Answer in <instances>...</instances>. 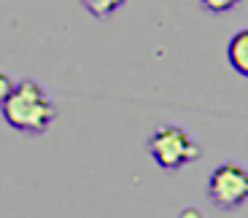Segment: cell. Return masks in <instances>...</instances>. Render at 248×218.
I'll return each instance as SVG.
<instances>
[{"label":"cell","mask_w":248,"mask_h":218,"mask_svg":"<svg viewBox=\"0 0 248 218\" xmlns=\"http://www.w3.org/2000/svg\"><path fill=\"white\" fill-rule=\"evenodd\" d=\"M0 113L6 118V124L11 130H16L19 135L38 137L54 124L57 105L41 84L27 78V81L16 84L14 94L0 105Z\"/></svg>","instance_id":"6da1fadb"},{"label":"cell","mask_w":248,"mask_h":218,"mask_svg":"<svg viewBox=\"0 0 248 218\" xmlns=\"http://www.w3.org/2000/svg\"><path fill=\"white\" fill-rule=\"evenodd\" d=\"M146 151H149L151 162L165 173H178L181 167L192 164L200 159V145L194 143V137L178 124H162L151 132L146 140Z\"/></svg>","instance_id":"7a4b0ae2"},{"label":"cell","mask_w":248,"mask_h":218,"mask_svg":"<svg viewBox=\"0 0 248 218\" xmlns=\"http://www.w3.org/2000/svg\"><path fill=\"white\" fill-rule=\"evenodd\" d=\"M205 194L216 210H237L248 202V170L243 164L224 162L211 170L208 183H205Z\"/></svg>","instance_id":"3957f363"},{"label":"cell","mask_w":248,"mask_h":218,"mask_svg":"<svg viewBox=\"0 0 248 218\" xmlns=\"http://www.w3.org/2000/svg\"><path fill=\"white\" fill-rule=\"evenodd\" d=\"M227 59H230V68L237 75L248 78V27L246 30H237L227 44Z\"/></svg>","instance_id":"277c9868"},{"label":"cell","mask_w":248,"mask_h":218,"mask_svg":"<svg viewBox=\"0 0 248 218\" xmlns=\"http://www.w3.org/2000/svg\"><path fill=\"white\" fill-rule=\"evenodd\" d=\"M124 3H127V0H81V6L87 8L94 19H100V22L111 19L113 14L124 6Z\"/></svg>","instance_id":"5b68a950"},{"label":"cell","mask_w":248,"mask_h":218,"mask_svg":"<svg viewBox=\"0 0 248 218\" xmlns=\"http://www.w3.org/2000/svg\"><path fill=\"white\" fill-rule=\"evenodd\" d=\"M240 6V0H200V8L208 14H227Z\"/></svg>","instance_id":"8992f818"},{"label":"cell","mask_w":248,"mask_h":218,"mask_svg":"<svg viewBox=\"0 0 248 218\" xmlns=\"http://www.w3.org/2000/svg\"><path fill=\"white\" fill-rule=\"evenodd\" d=\"M14 89H16L14 78H11L8 73H3V70H0V105H3V102H6L8 97L14 94Z\"/></svg>","instance_id":"52a82bcc"}]
</instances>
